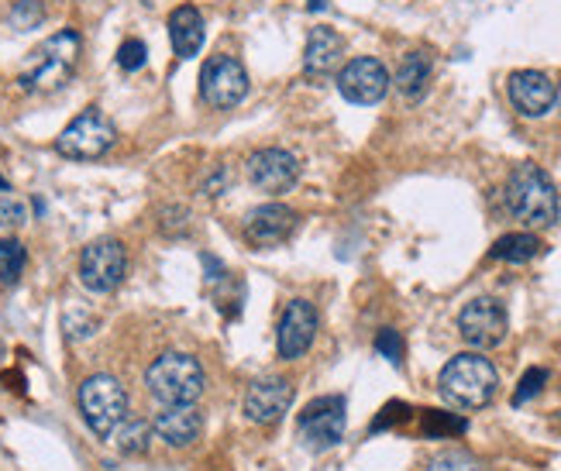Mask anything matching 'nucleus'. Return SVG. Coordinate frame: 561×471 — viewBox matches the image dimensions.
I'll return each instance as SVG.
<instances>
[{
  "label": "nucleus",
  "instance_id": "f257e3e1",
  "mask_svg": "<svg viewBox=\"0 0 561 471\" xmlns=\"http://www.w3.org/2000/svg\"><path fill=\"white\" fill-rule=\"evenodd\" d=\"M80 56H83V38L72 28L48 35L21 66V72H18L21 90H28V93H56V90H62L72 80V72H77Z\"/></svg>",
  "mask_w": 561,
  "mask_h": 471
},
{
  "label": "nucleus",
  "instance_id": "f03ea898",
  "mask_svg": "<svg viewBox=\"0 0 561 471\" xmlns=\"http://www.w3.org/2000/svg\"><path fill=\"white\" fill-rule=\"evenodd\" d=\"M503 200L514 220H520L527 231H545L558 220V189L548 172L534 162H524L510 172Z\"/></svg>",
  "mask_w": 561,
  "mask_h": 471
},
{
  "label": "nucleus",
  "instance_id": "7ed1b4c3",
  "mask_svg": "<svg viewBox=\"0 0 561 471\" xmlns=\"http://www.w3.org/2000/svg\"><path fill=\"white\" fill-rule=\"evenodd\" d=\"M437 389H442V400L448 406H455V410H482V406H490L496 400L500 371L485 355L466 352V355H455L442 368Z\"/></svg>",
  "mask_w": 561,
  "mask_h": 471
},
{
  "label": "nucleus",
  "instance_id": "20e7f679",
  "mask_svg": "<svg viewBox=\"0 0 561 471\" xmlns=\"http://www.w3.org/2000/svg\"><path fill=\"white\" fill-rule=\"evenodd\" d=\"M145 386H149L152 400L162 406H193L204 395L207 376L204 365L193 355L165 352L145 371Z\"/></svg>",
  "mask_w": 561,
  "mask_h": 471
},
{
  "label": "nucleus",
  "instance_id": "39448f33",
  "mask_svg": "<svg viewBox=\"0 0 561 471\" xmlns=\"http://www.w3.org/2000/svg\"><path fill=\"white\" fill-rule=\"evenodd\" d=\"M114 141H117V128L111 124V117L96 107H87L62 128V135L56 138V152L72 162H93L104 159L114 148Z\"/></svg>",
  "mask_w": 561,
  "mask_h": 471
},
{
  "label": "nucleus",
  "instance_id": "423d86ee",
  "mask_svg": "<svg viewBox=\"0 0 561 471\" xmlns=\"http://www.w3.org/2000/svg\"><path fill=\"white\" fill-rule=\"evenodd\" d=\"M80 413L87 420V427L107 440L121 420L128 416V392L114 376H90L80 386Z\"/></svg>",
  "mask_w": 561,
  "mask_h": 471
},
{
  "label": "nucleus",
  "instance_id": "0eeeda50",
  "mask_svg": "<svg viewBox=\"0 0 561 471\" xmlns=\"http://www.w3.org/2000/svg\"><path fill=\"white\" fill-rule=\"evenodd\" d=\"M345 424H348V403L345 395H321L304 406V413L297 416V434L307 451L321 455L331 451L345 437Z\"/></svg>",
  "mask_w": 561,
  "mask_h": 471
},
{
  "label": "nucleus",
  "instance_id": "6e6552de",
  "mask_svg": "<svg viewBox=\"0 0 561 471\" xmlns=\"http://www.w3.org/2000/svg\"><path fill=\"white\" fill-rule=\"evenodd\" d=\"M128 276V252L125 244L117 238H101L83 248L80 255V283L96 292V296H107L114 292Z\"/></svg>",
  "mask_w": 561,
  "mask_h": 471
},
{
  "label": "nucleus",
  "instance_id": "1a4fd4ad",
  "mask_svg": "<svg viewBox=\"0 0 561 471\" xmlns=\"http://www.w3.org/2000/svg\"><path fill=\"white\" fill-rule=\"evenodd\" d=\"M201 96L214 111H234L249 96V69L234 56H210L201 69Z\"/></svg>",
  "mask_w": 561,
  "mask_h": 471
},
{
  "label": "nucleus",
  "instance_id": "9d476101",
  "mask_svg": "<svg viewBox=\"0 0 561 471\" xmlns=\"http://www.w3.org/2000/svg\"><path fill=\"white\" fill-rule=\"evenodd\" d=\"M393 77L386 72V66L373 56H358L337 69V93L345 96L348 104L358 107H376L386 101Z\"/></svg>",
  "mask_w": 561,
  "mask_h": 471
},
{
  "label": "nucleus",
  "instance_id": "9b49d317",
  "mask_svg": "<svg viewBox=\"0 0 561 471\" xmlns=\"http://www.w3.org/2000/svg\"><path fill=\"white\" fill-rule=\"evenodd\" d=\"M506 331H510V317L503 303L490 300V296H479V300L466 303V310L458 313V334L476 352H490L496 344H503Z\"/></svg>",
  "mask_w": 561,
  "mask_h": 471
},
{
  "label": "nucleus",
  "instance_id": "f8f14e48",
  "mask_svg": "<svg viewBox=\"0 0 561 471\" xmlns=\"http://www.w3.org/2000/svg\"><path fill=\"white\" fill-rule=\"evenodd\" d=\"M245 176H249L252 189L279 196V193H289L293 186H297L300 159L293 152H286V148H259L245 165Z\"/></svg>",
  "mask_w": 561,
  "mask_h": 471
},
{
  "label": "nucleus",
  "instance_id": "ddd939ff",
  "mask_svg": "<svg viewBox=\"0 0 561 471\" xmlns=\"http://www.w3.org/2000/svg\"><path fill=\"white\" fill-rule=\"evenodd\" d=\"M317 328H321V317H317V307L310 300H293L286 303L279 328H276V348L283 361H297L310 352V344L317 337Z\"/></svg>",
  "mask_w": 561,
  "mask_h": 471
},
{
  "label": "nucleus",
  "instance_id": "4468645a",
  "mask_svg": "<svg viewBox=\"0 0 561 471\" xmlns=\"http://www.w3.org/2000/svg\"><path fill=\"white\" fill-rule=\"evenodd\" d=\"M554 93H558V87L541 69H517V72H510V80H506L510 104H514V111L527 120L548 117L554 107Z\"/></svg>",
  "mask_w": 561,
  "mask_h": 471
},
{
  "label": "nucleus",
  "instance_id": "2eb2a0df",
  "mask_svg": "<svg viewBox=\"0 0 561 471\" xmlns=\"http://www.w3.org/2000/svg\"><path fill=\"white\" fill-rule=\"evenodd\" d=\"M293 406V382L286 376H265L245 392V416L259 427H273Z\"/></svg>",
  "mask_w": 561,
  "mask_h": 471
},
{
  "label": "nucleus",
  "instance_id": "dca6fc26",
  "mask_svg": "<svg viewBox=\"0 0 561 471\" xmlns=\"http://www.w3.org/2000/svg\"><path fill=\"white\" fill-rule=\"evenodd\" d=\"M293 228H297V214L286 204H259L245 214V225H241L252 248H276L293 234Z\"/></svg>",
  "mask_w": 561,
  "mask_h": 471
},
{
  "label": "nucleus",
  "instance_id": "f3484780",
  "mask_svg": "<svg viewBox=\"0 0 561 471\" xmlns=\"http://www.w3.org/2000/svg\"><path fill=\"white\" fill-rule=\"evenodd\" d=\"M345 62V38L334 28L321 24V28H310L307 48H304V72L307 80H328Z\"/></svg>",
  "mask_w": 561,
  "mask_h": 471
},
{
  "label": "nucleus",
  "instance_id": "a211bd4d",
  "mask_svg": "<svg viewBox=\"0 0 561 471\" xmlns=\"http://www.w3.org/2000/svg\"><path fill=\"white\" fill-rule=\"evenodd\" d=\"M152 430H156V437L162 444L183 451V448H193V444L201 440V434H204V416L193 410V406H165L156 416Z\"/></svg>",
  "mask_w": 561,
  "mask_h": 471
},
{
  "label": "nucleus",
  "instance_id": "6ab92c4d",
  "mask_svg": "<svg viewBox=\"0 0 561 471\" xmlns=\"http://www.w3.org/2000/svg\"><path fill=\"white\" fill-rule=\"evenodd\" d=\"M169 38H173V48L180 59H193L204 48L207 28H204V14L193 4H180L173 14H169Z\"/></svg>",
  "mask_w": 561,
  "mask_h": 471
},
{
  "label": "nucleus",
  "instance_id": "aec40b11",
  "mask_svg": "<svg viewBox=\"0 0 561 471\" xmlns=\"http://www.w3.org/2000/svg\"><path fill=\"white\" fill-rule=\"evenodd\" d=\"M431 77H434L431 56L427 53H407L400 69H397V77H393V87L400 90L403 101L417 104L421 96L427 93V87H431Z\"/></svg>",
  "mask_w": 561,
  "mask_h": 471
},
{
  "label": "nucleus",
  "instance_id": "412c9836",
  "mask_svg": "<svg viewBox=\"0 0 561 471\" xmlns=\"http://www.w3.org/2000/svg\"><path fill=\"white\" fill-rule=\"evenodd\" d=\"M541 238L530 234V231H517V234H503L493 248H490V259L496 262H510V265H524L530 259L541 255Z\"/></svg>",
  "mask_w": 561,
  "mask_h": 471
},
{
  "label": "nucleus",
  "instance_id": "4be33fe9",
  "mask_svg": "<svg viewBox=\"0 0 561 471\" xmlns=\"http://www.w3.org/2000/svg\"><path fill=\"white\" fill-rule=\"evenodd\" d=\"M152 437H156L152 424H145V420H135V416H125L107 440H114V448L121 455H145V451H149Z\"/></svg>",
  "mask_w": 561,
  "mask_h": 471
},
{
  "label": "nucleus",
  "instance_id": "5701e85b",
  "mask_svg": "<svg viewBox=\"0 0 561 471\" xmlns=\"http://www.w3.org/2000/svg\"><path fill=\"white\" fill-rule=\"evenodd\" d=\"M24 262H28V255H24V244L18 238H0V283L14 286L21 279V272H24Z\"/></svg>",
  "mask_w": 561,
  "mask_h": 471
},
{
  "label": "nucleus",
  "instance_id": "b1692460",
  "mask_svg": "<svg viewBox=\"0 0 561 471\" xmlns=\"http://www.w3.org/2000/svg\"><path fill=\"white\" fill-rule=\"evenodd\" d=\"M45 21V4L42 0H14L8 11V28L11 32H35L38 24Z\"/></svg>",
  "mask_w": 561,
  "mask_h": 471
},
{
  "label": "nucleus",
  "instance_id": "393cba45",
  "mask_svg": "<svg viewBox=\"0 0 561 471\" xmlns=\"http://www.w3.org/2000/svg\"><path fill=\"white\" fill-rule=\"evenodd\" d=\"M24 220H28V207L14 196H4L0 200V238H14L24 228Z\"/></svg>",
  "mask_w": 561,
  "mask_h": 471
},
{
  "label": "nucleus",
  "instance_id": "a878e982",
  "mask_svg": "<svg viewBox=\"0 0 561 471\" xmlns=\"http://www.w3.org/2000/svg\"><path fill=\"white\" fill-rule=\"evenodd\" d=\"M427 471H485V468L466 451H442V455L431 458Z\"/></svg>",
  "mask_w": 561,
  "mask_h": 471
},
{
  "label": "nucleus",
  "instance_id": "bb28decb",
  "mask_svg": "<svg viewBox=\"0 0 561 471\" xmlns=\"http://www.w3.org/2000/svg\"><path fill=\"white\" fill-rule=\"evenodd\" d=\"M62 328H66V334L72 341H83V337H90L96 331V320L83 307H69L66 317H62Z\"/></svg>",
  "mask_w": 561,
  "mask_h": 471
},
{
  "label": "nucleus",
  "instance_id": "cd10ccee",
  "mask_svg": "<svg viewBox=\"0 0 561 471\" xmlns=\"http://www.w3.org/2000/svg\"><path fill=\"white\" fill-rule=\"evenodd\" d=\"M145 62H149V48H145L141 38H128L125 45L117 48V66L125 72H138Z\"/></svg>",
  "mask_w": 561,
  "mask_h": 471
},
{
  "label": "nucleus",
  "instance_id": "c85d7f7f",
  "mask_svg": "<svg viewBox=\"0 0 561 471\" xmlns=\"http://www.w3.org/2000/svg\"><path fill=\"white\" fill-rule=\"evenodd\" d=\"M545 382H548V371H545V368H527V371H524V379H520V386H517V392H514V406L530 403L534 395H538V392L545 389Z\"/></svg>",
  "mask_w": 561,
  "mask_h": 471
},
{
  "label": "nucleus",
  "instance_id": "c756f323",
  "mask_svg": "<svg viewBox=\"0 0 561 471\" xmlns=\"http://www.w3.org/2000/svg\"><path fill=\"white\" fill-rule=\"evenodd\" d=\"M186 228H190V210L186 207H180V204L162 207V214H159V231L165 238H180Z\"/></svg>",
  "mask_w": 561,
  "mask_h": 471
},
{
  "label": "nucleus",
  "instance_id": "7c9ffc66",
  "mask_svg": "<svg viewBox=\"0 0 561 471\" xmlns=\"http://www.w3.org/2000/svg\"><path fill=\"white\" fill-rule=\"evenodd\" d=\"M376 352H379L389 365H400V361H403V337H400V331L382 328V331L376 334Z\"/></svg>",
  "mask_w": 561,
  "mask_h": 471
},
{
  "label": "nucleus",
  "instance_id": "2f4dec72",
  "mask_svg": "<svg viewBox=\"0 0 561 471\" xmlns=\"http://www.w3.org/2000/svg\"><path fill=\"white\" fill-rule=\"evenodd\" d=\"M228 186H231V169L228 165H210L204 172V180H201V193L210 196V200H214V196H225Z\"/></svg>",
  "mask_w": 561,
  "mask_h": 471
},
{
  "label": "nucleus",
  "instance_id": "473e14b6",
  "mask_svg": "<svg viewBox=\"0 0 561 471\" xmlns=\"http://www.w3.org/2000/svg\"><path fill=\"white\" fill-rule=\"evenodd\" d=\"M466 430V420L448 416V413H427L424 416V434L437 437V434H461Z\"/></svg>",
  "mask_w": 561,
  "mask_h": 471
},
{
  "label": "nucleus",
  "instance_id": "72a5a7b5",
  "mask_svg": "<svg viewBox=\"0 0 561 471\" xmlns=\"http://www.w3.org/2000/svg\"><path fill=\"white\" fill-rule=\"evenodd\" d=\"M554 107L561 111V83H558V93H554Z\"/></svg>",
  "mask_w": 561,
  "mask_h": 471
},
{
  "label": "nucleus",
  "instance_id": "f704fd0d",
  "mask_svg": "<svg viewBox=\"0 0 561 471\" xmlns=\"http://www.w3.org/2000/svg\"><path fill=\"white\" fill-rule=\"evenodd\" d=\"M317 8H324V0H310V11H317Z\"/></svg>",
  "mask_w": 561,
  "mask_h": 471
},
{
  "label": "nucleus",
  "instance_id": "c9c22d12",
  "mask_svg": "<svg viewBox=\"0 0 561 471\" xmlns=\"http://www.w3.org/2000/svg\"><path fill=\"white\" fill-rule=\"evenodd\" d=\"M8 189H11V186H8V180H4V176H0V193H8Z\"/></svg>",
  "mask_w": 561,
  "mask_h": 471
}]
</instances>
